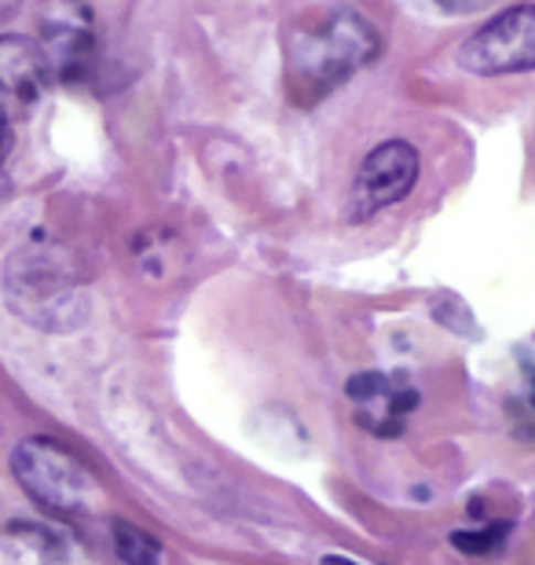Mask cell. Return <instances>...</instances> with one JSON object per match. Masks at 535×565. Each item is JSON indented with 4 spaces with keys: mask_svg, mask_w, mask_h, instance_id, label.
<instances>
[{
    "mask_svg": "<svg viewBox=\"0 0 535 565\" xmlns=\"http://www.w3.org/2000/svg\"><path fill=\"white\" fill-rule=\"evenodd\" d=\"M378 55V33L352 8L301 15L287 38V85L293 104L312 107Z\"/></svg>",
    "mask_w": 535,
    "mask_h": 565,
    "instance_id": "obj_1",
    "label": "cell"
},
{
    "mask_svg": "<svg viewBox=\"0 0 535 565\" xmlns=\"http://www.w3.org/2000/svg\"><path fill=\"white\" fill-rule=\"evenodd\" d=\"M15 478L22 481V489H26L33 500H41L44 507L63 511V514L82 511L96 495L93 473H88L71 451L44 437L22 440L15 448Z\"/></svg>",
    "mask_w": 535,
    "mask_h": 565,
    "instance_id": "obj_2",
    "label": "cell"
},
{
    "mask_svg": "<svg viewBox=\"0 0 535 565\" xmlns=\"http://www.w3.org/2000/svg\"><path fill=\"white\" fill-rule=\"evenodd\" d=\"M459 63L481 77L535 71V4L506 8L499 19L484 22L459 49Z\"/></svg>",
    "mask_w": 535,
    "mask_h": 565,
    "instance_id": "obj_3",
    "label": "cell"
},
{
    "mask_svg": "<svg viewBox=\"0 0 535 565\" xmlns=\"http://www.w3.org/2000/svg\"><path fill=\"white\" fill-rule=\"evenodd\" d=\"M418 180V151L404 140H389L363 158L356 188H352V217H371L400 202Z\"/></svg>",
    "mask_w": 535,
    "mask_h": 565,
    "instance_id": "obj_4",
    "label": "cell"
},
{
    "mask_svg": "<svg viewBox=\"0 0 535 565\" xmlns=\"http://www.w3.org/2000/svg\"><path fill=\"white\" fill-rule=\"evenodd\" d=\"M85 8L77 4H63L60 11H52L44 19V41H41V52L49 60V71L52 77H82L88 66H93V55H96V38H93V22H88Z\"/></svg>",
    "mask_w": 535,
    "mask_h": 565,
    "instance_id": "obj_5",
    "label": "cell"
},
{
    "mask_svg": "<svg viewBox=\"0 0 535 565\" xmlns=\"http://www.w3.org/2000/svg\"><path fill=\"white\" fill-rule=\"evenodd\" d=\"M349 397L356 404V419L371 434H400L407 412L418 408V393L404 379H389L382 371H363L349 382Z\"/></svg>",
    "mask_w": 535,
    "mask_h": 565,
    "instance_id": "obj_6",
    "label": "cell"
},
{
    "mask_svg": "<svg viewBox=\"0 0 535 565\" xmlns=\"http://www.w3.org/2000/svg\"><path fill=\"white\" fill-rule=\"evenodd\" d=\"M114 551L125 565H162L158 540L129 522H114Z\"/></svg>",
    "mask_w": 535,
    "mask_h": 565,
    "instance_id": "obj_7",
    "label": "cell"
},
{
    "mask_svg": "<svg viewBox=\"0 0 535 565\" xmlns=\"http://www.w3.org/2000/svg\"><path fill=\"white\" fill-rule=\"evenodd\" d=\"M510 533V525L495 522V525H484V529H470V533H454L451 544L462 551V555H492V551L503 547V540Z\"/></svg>",
    "mask_w": 535,
    "mask_h": 565,
    "instance_id": "obj_8",
    "label": "cell"
},
{
    "mask_svg": "<svg viewBox=\"0 0 535 565\" xmlns=\"http://www.w3.org/2000/svg\"><path fill=\"white\" fill-rule=\"evenodd\" d=\"M440 11H448V15H473V11H484L492 8L495 0H432Z\"/></svg>",
    "mask_w": 535,
    "mask_h": 565,
    "instance_id": "obj_9",
    "label": "cell"
},
{
    "mask_svg": "<svg viewBox=\"0 0 535 565\" xmlns=\"http://www.w3.org/2000/svg\"><path fill=\"white\" fill-rule=\"evenodd\" d=\"M15 110H22V107H19L15 99H11L8 93H4V88H0V126H8V121H11V115H15Z\"/></svg>",
    "mask_w": 535,
    "mask_h": 565,
    "instance_id": "obj_10",
    "label": "cell"
},
{
    "mask_svg": "<svg viewBox=\"0 0 535 565\" xmlns=\"http://www.w3.org/2000/svg\"><path fill=\"white\" fill-rule=\"evenodd\" d=\"M15 8H19V0H0V22H8L15 15Z\"/></svg>",
    "mask_w": 535,
    "mask_h": 565,
    "instance_id": "obj_11",
    "label": "cell"
},
{
    "mask_svg": "<svg viewBox=\"0 0 535 565\" xmlns=\"http://www.w3.org/2000/svg\"><path fill=\"white\" fill-rule=\"evenodd\" d=\"M528 404H532V412H535V367H528Z\"/></svg>",
    "mask_w": 535,
    "mask_h": 565,
    "instance_id": "obj_12",
    "label": "cell"
},
{
    "mask_svg": "<svg viewBox=\"0 0 535 565\" xmlns=\"http://www.w3.org/2000/svg\"><path fill=\"white\" fill-rule=\"evenodd\" d=\"M323 565H360V562H349V558H323Z\"/></svg>",
    "mask_w": 535,
    "mask_h": 565,
    "instance_id": "obj_13",
    "label": "cell"
},
{
    "mask_svg": "<svg viewBox=\"0 0 535 565\" xmlns=\"http://www.w3.org/2000/svg\"><path fill=\"white\" fill-rule=\"evenodd\" d=\"M532 151H535V140H532Z\"/></svg>",
    "mask_w": 535,
    "mask_h": 565,
    "instance_id": "obj_14",
    "label": "cell"
}]
</instances>
